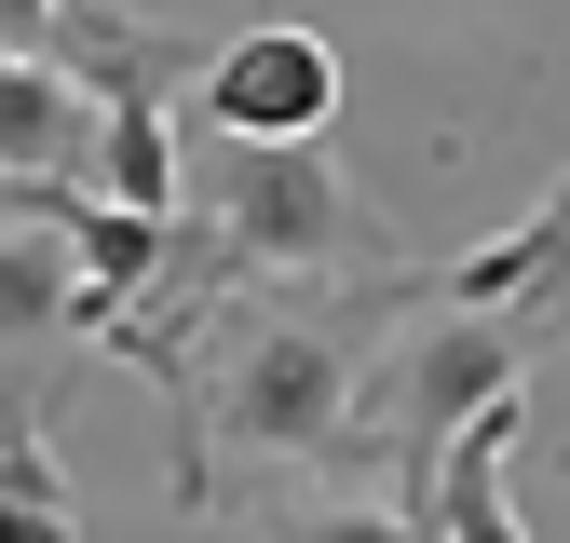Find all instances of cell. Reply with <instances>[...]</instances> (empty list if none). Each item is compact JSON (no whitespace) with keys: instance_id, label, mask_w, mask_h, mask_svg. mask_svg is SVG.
<instances>
[{"instance_id":"obj_1","label":"cell","mask_w":570,"mask_h":543,"mask_svg":"<svg viewBox=\"0 0 570 543\" xmlns=\"http://www.w3.org/2000/svg\"><path fill=\"white\" fill-rule=\"evenodd\" d=\"M421 299V272L367 258V272H313V286H232L204 313L190 367L164 381L177 435H164V490L177 516L232 503V462L258 475H313L353 448V381H367L381 326Z\"/></svg>"},{"instance_id":"obj_3","label":"cell","mask_w":570,"mask_h":543,"mask_svg":"<svg viewBox=\"0 0 570 543\" xmlns=\"http://www.w3.org/2000/svg\"><path fill=\"white\" fill-rule=\"evenodd\" d=\"M204 218L218 245L258 272V286H313V272H367V231H353V177L326 136H285V150H245L218 136L204 150Z\"/></svg>"},{"instance_id":"obj_4","label":"cell","mask_w":570,"mask_h":543,"mask_svg":"<svg viewBox=\"0 0 570 543\" xmlns=\"http://www.w3.org/2000/svg\"><path fill=\"white\" fill-rule=\"evenodd\" d=\"M190 122L204 136H245V150H285V136H326L340 122V55L326 28H245L190 68Z\"/></svg>"},{"instance_id":"obj_10","label":"cell","mask_w":570,"mask_h":543,"mask_svg":"<svg viewBox=\"0 0 570 543\" xmlns=\"http://www.w3.org/2000/svg\"><path fill=\"white\" fill-rule=\"evenodd\" d=\"M285 543H435V516H407V503H381V490H340V503H313V516H285Z\"/></svg>"},{"instance_id":"obj_12","label":"cell","mask_w":570,"mask_h":543,"mask_svg":"<svg viewBox=\"0 0 570 543\" xmlns=\"http://www.w3.org/2000/svg\"><path fill=\"white\" fill-rule=\"evenodd\" d=\"M517 231H530V258H543V245H557V231H570V177H557V190H543V204H530V218H517Z\"/></svg>"},{"instance_id":"obj_2","label":"cell","mask_w":570,"mask_h":543,"mask_svg":"<svg viewBox=\"0 0 570 543\" xmlns=\"http://www.w3.org/2000/svg\"><path fill=\"white\" fill-rule=\"evenodd\" d=\"M517 381H530V326H517V313H462V299L421 286V299L381 326L367 381H353V448H340V462H353V490H381V503L421 516V490H435L449 435L489 422Z\"/></svg>"},{"instance_id":"obj_13","label":"cell","mask_w":570,"mask_h":543,"mask_svg":"<svg viewBox=\"0 0 570 543\" xmlns=\"http://www.w3.org/2000/svg\"><path fill=\"white\" fill-rule=\"evenodd\" d=\"M0 407H28V394H0Z\"/></svg>"},{"instance_id":"obj_11","label":"cell","mask_w":570,"mask_h":543,"mask_svg":"<svg viewBox=\"0 0 570 543\" xmlns=\"http://www.w3.org/2000/svg\"><path fill=\"white\" fill-rule=\"evenodd\" d=\"M55 14H68V0H0V55H41V41H55Z\"/></svg>"},{"instance_id":"obj_9","label":"cell","mask_w":570,"mask_h":543,"mask_svg":"<svg viewBox=\"0 0 570 543\" xmlns=\"http://www.w3.org/2000/svg\"><path fill=\"white\" fill-rule=\"evenodd\" d=\"M0 543H82V503H68L41 407H0Z\"/></svg>"},{"instance_id":"obj_8","label":"cell","mask_w":570,"mask_h":543,"mask_svg":"<svg viewBox=\"0 0 570 543\" xmlns=\"http://www.w3.org/2000/svg\"><path fill=\"white\" fill-rule=\"evenodd\" d=\"M164 245H177V218H136V204H109V190H82L68 204V258H82V326H109L136 286L164 272Z\"/></svg>"},{"instance_id":"obj_5","label":"cell","mask_w":570,"mask_h":543,"mask_svg":"<svg viewBox=\"0 0 570 543\" xmlns=\"http://www.w3.org/2000/svg\"><path fill=\"white\" fill-rule=\"evenodd\" d=\"M55 339H82V258H68V218H14L0 231V394H28Z\"/></svg>"},{"instance_id":"obj_6","label":"cell","mask_w":570,"mask_h":543,"mask_svg":"<svg viewBox=\"0 0 570 543\" xmlns=\"http://www.w3.org/2000/svg\"><path fill=\"white\" fill-rule=\"evenodd\" d=\"M0 177H55L96 190V96L55 55H0Z\"/></svg>"},{"instance_id":"obj_7","label":"cell","mask_w":570,"mask_h":543,"mask_svg":"<svg viewBox=\"0 0 570 543\" xmlns=\"http://www.w3.org/2000/svg\"><path fill=\"white\" fill-rule=\"evenodd\" d=\"M517 435H530V407H517V394L489 407V422H462V435H449L435 490H421V516H435V543H530V530H517V490H503Z\"/></svg>"}]
</instances>
